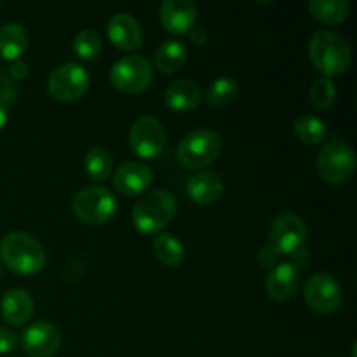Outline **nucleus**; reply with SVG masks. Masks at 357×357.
<instances>
[{
	"label": "nucleus",
	"mask_w": 357,
	"mask_h": 357,
	"mask_svg": "<svg viewBox=\"0 0 357 357\" xmlns=\"http://www.w3.org/2000/svg\"><path fill=\"white\" fill-rule=\"evenodd\" d=\"M0 7H2V2H0Z\"/></svg>",
	"instance_id": "nucleus-36"
},
{
	"label": "nucleus",
	"mask_w": 357,
	"mask_h": 357,
	"mask_svg": "<svg viewBox=\"0 0 357 357\" xmlns=\"http://www.w3.org/2000/svg\"><path fill=\"white\" fill-rule=\"evenodd\" d=\"M101 47H103V38L93 28H84L73 37V52L80 59H86V61L96 59L100 56Z\"/></svg>",
	"instance_id": "nucleus-27"
},
{
	"label": "nucleus",
	"mask_w": 357,
	"mask_h": 357,
	"mask_svg": "<svg viewBox=\"0 0 357 357\" xmlns=\"http://www.w3.org/2000/svg\"><path fill=\"white\" fill-rule=\"evenodd\" d=\"M316 164L324 181L331 185H344L356 173V153L345 142L331 139L319 150Z\"/></svg>",
	"instance_id": "nucleus-5"
},
{
	"label": "nucleus",
	"mask_w": 357,
	"mask_h": 357,
	"mask_svg": "<svg viewBox=\"0 0 357 357\" xmlns=\"http://www.w3.org/2000/svg\"><path fill=\"white\" fill-rule=\"evenodd\" d=\"M190 37H192V42H195V44H206V40H208V33H206L202 28H192L190 31Z\"/></svg>",
	"instance_id": "nucleus-34"
},
{
	"label": "nucleus",
	"mask_w": 357,
	"mask_h": 357,
	"mask_svg": "<svg viewBox=\"0 0 357 357\" xmlns=\"http://www.w3.org/2000/svg\"><path fill=\"white\" fill-rule=\"evenodd\" d=\"M237 94H239V86H237L236 79L218 77L209 84L208 91H206V101L213 107H227V105L234 103Z\"/></svg>",
	"instance_id": "nucleus-25"
},
{
	"label": "nucleus",
	"mask_w": 357,
	"mask_h": 357,
	"mask_svg": "<svg viewBox=\"0 0 357 357\" xmlns=\"http://www.w3.org/2000/svg\"><path fill=\"white\" fill-rule=\"evenodd\" d=\"M310 14L324 24H340L347 20L349 6L347 0H310Z\"/></svg>",
	"instance_id": "nucleus-22"
},
{
	"label": "nucleus",
	"mask_w": 357,
	"mask_h": 357,
	"mask_svg": "<svg viewBox=\"0 0 357 357\" xmlns=\"http://www.w3.org/2000/svg\"><path fill=\"white\" fill-rule=\"evenodd\" d=\"M153 173L149 166L136 160L124 162L114 174V187L122 195L143 194L152 185Z\"/></svg>",
	"instance_id": "nucleus-15"
},
{
	"label": "nucleus",
	"mask_w": 357,
	"mask_h": 357,
	"mask_svg": "<svg viewBox=\"0 0 357 357\" xmlns=\"http://www.w3.org/2000/svg\"><path fill=\"white\" fill-rule=\"evenodd\" d=\"M107 33L112 44L122 51H135L143 42L142 24L128 13H117L108 20Z\"/></svg>",
	"instance_id": "nucleus-14"
},
{
	"label": "nucleus",
	"mask_w": 357,
	"mask_h": 357,
	"mask_svg": "<svg viewBox=\"0 0 357 357\" xmlns=\"http://www.w3.org/2000/svg\"><path fill=\"white\" fill-rule=\"evenodd\" d=\"M188 49L187 45L181 40H169L162 42V44L157 47L155 51V66L159 72L162 73H174L176 70H180L183 66V63L187 61Z\"/></svg>",
	"instance_id": "nucleus-21"
},
{
	"label": "nucleus",
	"mask_w": 357,
	"mask_h": 357,
	"mask_svg": "<svg viewBox=\"0 0 357 357\" xmlns=\"http://www.w3.org/2000/svg\"><path fill=\"white\" fill-rule=\"evenodd\" d=\"M223 181L222 178L211 171H199L192 174L187 181V195L201 206L215 204L223 195Z\"/></svg>",
	"instance_id": "nucleus-17"
},
{
	"label": "nucleus",
	"mask_w": 357,
	"mask_h": 357,
	"mask_svg": "<svg viewBox=\"0 0 357 357\" xmlns=\"http://www.w3.org/2000/svg\"><path fill=\"white\" fill-rule=\"evenodd\" d=\"M153 70L145 56H124L110 68V82L124 94H138L152 84Z\"/></svg>",
	"instance_id": "nucleus-7"
},
{
	"label": "nucleus",
	"mask_w": 357,
	"mask_h": 357,
	"mask_svg": "<svg viewBox=\"0 0 357 357\" xmlns=\"http://www.w3.org/2000/svg\"><path fill=\"white\" fill-rule=\"evenodd\" d=\"M300 286V271L289 261H281L275 265L267 275L265 288L268 296L275 302H284L289 300L296 293Z\"/></svg>",
	"instance_id": "nucleus-16"
},
{
	"label": "nucleus",
	"mask_w": 357,
	"mask_h": 357,
	"mask_svg": "<svg viewBox=\"0 0 357 357\" xmlns=\"http://www.w3.org/2000/svg\"><path fill=\"white\" fill-rule=\"evenodd\" d=\"M159 20L169 33H190L197 20V6L192 0H166L159 9Z\"/></svg>",
	"instance_id": "nucleus-13"
},
{
	"label": "nucleus",
	"mask_w": 357,
	"mask_h": 357,
	"mask_svg": "<svg viewBox=\"0 0 357 357\" xmlns=\"http://www.w3.org/2000/svg\"><path fill=\"white\" fill-rule=\"evenodd\" d=\"M131 150L142 159H155L162 153L166 145V131L159 119L152 115H143L136 119L129 131Z\"/></svg>",
	"instance_id": "nucleus-10"
},
{
	"label": "nucleus",
	"mask_w": 357,
	"mask_h": 357,
	"mask_svg": "<svg viewBox=\"0 0 357 357\" xmlns=\"http://www.w3.org/2000/svg\"><path fill=\"white\" fill-rule=\"evenodd\" d=\"M28 47L26 28L20 23H7L0 28V56L7 61H17Z\"/></svg>",
	"instance_id": "nucleus-20"
},
{
	"label": "nucleus",
	"mask_w": 357,
	"mask_h": 357,
	"mask_svg": "<svg viewBox=\"0 0 357 357\" xmlns=\"http://www.w3.org/2000/svg\"><path fill=\"white\" fill-rule=\"evenodd\" d=\"M0 260L16 274L33 275L45 267V251L30 234L10 232L0 241Z\"/></svg>",
	"instance_id": "nucleus-2"
},
{
	"label": "nucleus",
	"mask_w": 357,
	"mask_h": 357,
	"mask_svg": "<svg viewBox=\"0 0 357 357\" xmlns=\"http://www.w3.org/2000/svg\"><path fill=\"white\" fill-rule=\"evenodd\" d=\"M303 298L307 305L319 314L337 312L344 302V291L337 279L326 272L312 274L303 284Z\"/></svg>",
	"instance_id": "nucleus-9"
},
{
	"label": "nucleus",
	"mask_w": 357,
	"mask_h": 357,
	"mask_svg": "<svg viewBox=\"0 0 357 357\" xmlns=\"http://www.w3.org/2000/svg\"><path fill=\"white\" fill-rule=\"evenodd\" d=\"M279 258H281V253H279L272 244H267V246L261 248L257 255L258 265H260L261 268H271V271L275 267V265L281 264Z\"/></svg>",
	"instance_id": "nucleus-30"
},
{
	"label": "nucleus",
	"mask_w": 357,
	"mask_h": 357,
	"mask_svg": "<svg viewBox=\"0 0 357 357\" xmlns=\"http://www.w3.org/2000/svg\"><path fill=\"white\" fill-rule=\"evenodd\" d=\"M73 215L86 225H103L117 209V199L107 187L93 185L77 192L72 202Z\"/></svg>",
	"instance_id": "nucleus-6"
},
{
	"label": "nucleus",
	"mask_w": 357,
	"mask_h": 357,
	"mask_svg": "<svg viewBox=\"0 0 357 357\" xmlns=\"http://www.w3.org/2000/svg\"><path fill=\"white\" fill-rule=\"evenodd\" d=\"M291 257H293V260L289 261V264L295 265V267L298 268V271H300V267H302V268L309 267V264H310V253L305 250V246L300 248L298 251H295V253H293Z\"/></svg>",
	"instance_id": "nucleus-32"
},
{
	"label": "nucleus",
	"mask_w": 357,
	"mask_h": 357,
	"mask_svg": "<svg viewBox=\"0 0 357 357\" xmlns=\"http://www.w3.org/2000/svg\"><path fill=\"white\" fill-rule=\"evenodd\" d=\"M222 152V136L213 129H194L183 136L176 149V159L187 169H202L218 159Z\"/></svg>",
	"instance_id": "nucleus-4"
},
{
	"label": "nucleus",
	"mask_w": 357,
	"mask_h": 357,
	"mask_svg": "<svg viewBox=\"0 0 357 357\" xmlns=\"http://www.w3.org/2000/svg\"><path fill=\"white\" fill-rule=\"evenodd\" d=\"M9 75H10V79H14V80L26 79L28 65L26 63L20 61V59H17V61H13V66H10V70H9Z\"/></svg>",
	"instance_id": "nucleus-33"
},
{
	"label": "nucleus",
	"mask_w": 357,
	"mask_h": 357,
	"mask_svg": "<svg viewBox=\"0 0 357 357\" xmlns=\"http://www.w3.org/2000/svg\"><path fill=\"white\" fill-rule=\"evenodd\" d=\"M91 75L79 63H63L56 66L47 79V91L54 100L72 103L87 93Z\"/></svg>",
	"instance_id": "nucleus-8"
},
{
	"label": "nucleus",
	"mask_w": 357,
	"mask_h": 357,
	"mask_svg": "<svg viewBox=\"0 0 357 357\" xmlns=\"http://www.w3.org/2000/svg\"><path fill=\"white\" fill-rule=\"evenodd\" d=\"M164 101L167 107L176 112H190L201 105L202 91L194 80H174L167 86L166 93H164Z\"/></svg>",
	"instance_id": "nucleus-19"
},
{
	"label": "nucleus",
	"mask_w": 357,
	"mask_h": 357,
	"mask_svg": "<svg viewBox=\"0 0 357 357\" xmlns=\"http://www.w3.org/2000/svg\"><path fill=\"white\" fill-rule=\"evenodd\" d=\"M153 253L157 260L167 267H178L185 258V248L180 239L167 232H159L153 239Z\"/></svg>",
	"instance_id": "nucleus-23"
},
{
	"label": "nucleus",
	"mask_w": 357,
	"mask_h": 357,
	"mask_svg": "<svg viewBox=\"0 0 357 357\" xmlns=\"http://www.w3.org/2000/svg\"><path fill=\"white\" fill-rule=\"evenodd\" d=\"M293 128H295L296 138L300 142L307 143V145H317V143H323L328 138L326 124L316 115H300Z\"/></svg>",
	"instance_id": "nucleus-24"
},
{
	"label": "nucleus",
	"mask_w": 357,
	"mask_h": 357,
	"mask_svg": "<svg viewBox=\"0 0 357 357\" xmlns=\"http://www.w3.org/2000/svg\"><path fill=\"white\" fill-rule=\"evenodd\" d=\"M309 56L312 65L326 79L342 75L352 65V49L340 33L317 30L309 40Z\"/></svg>",
	"instance_id": "nucleus-1"
},
{
	"label": "nucleus",
	"mask_w": 357,
	"mask_h": 357,
	"mask_svg": "<svg viewBox=\"0 0 357 357\" xmlns=\"http://www.w3.org/2000/svg\"><path fill=\"white\" fill-rule=\"evenodd\" d=\"M271 241L272 246L281 255H293L305 246V222L295 213H281L271 223Z\"/></svg>",
	"instance_id": "nucleus-11"
},
{
	"label": "nucleus",
	"mask_w": 357,
	"mask_h": 357,
	"mask_svg": "<svg viewBox=\"0 0 357 357\" xmlns=\"http://www.w3.org/2000/svg\"><path fill=\"white\" fill-rule=\"evenodd\" d=\"M7 124V110L2 103H0V131L3 129V126Z\"/></svg>",
	"instance_id": "nucleus-35"
},
{
	"label": "nucleus",
	"mask_w": 357,
	"mask_h": 357,
	"mask_svg": "<svg viewBox=\"0 0 357 357\" xmlns=\"http://www.w3.org/2000/svg\"><path fill=\"white\" fill-rule=\"evenodd\" d=\"M17 98V89L14 86L13 79L7 75L6 72H2L0 68V103L6 107V105H14Z\"/></svg>",
	"instance_id": "nucleus-29"
},
{
	"label": "nucleus",
	"mask_w": 357,
	"mask_h": 357,
	"mask_svg": "<svg viewBox=\"0 0 357 357\" xmlns=\"http://www.w3.org/2000/svg\"><path fill=\"white\" fill-rule=\"evenodd\" d=\"M176 208V197L169 190H152L136 201L132 223L142 234H159L174 218Z\"/></svg>",
	"instance_id": "nucleus-3"
},
{
	"label": "nucleus",
	"mask_w": 357,
	"mask_h": 357,
	"mask_svg": "<svg viewBox=\"0 0 357 357\" xmlns=\"http://www.w3.org/2000/svg\"><path fill=\"white\" fill-rule=\"evenodd\" d=\"M310 105L317 110H328L337 101V86L331 79L321 77V79L314 80L312 87H310Z\"/></svg>",
	"instance_id": "nucleus-28"
},
{
	"label": "nucleus",
	"mask_w": 357,
	"mask_h": 357,
	"mask_svg": "<svg viewBox=\"0 0 357 357\" xmlns=\"http://www.w3.org/2000/svg\"><path fill=\"white\" fill-rule=\"evenodd\" d=\"M17 335L7 328H0V354L13 352L17 347Z\"/></svg>",
	"instance_id": "nucleus-31"
},
{
	"label": "nucleus",
	"mask_w": 357,
	"mask_h": 357,
	"mask_svg": "<svg viewBox=\"0 0 357 357\" xmlns=\"http://www.w3.org/2000/svg\"><path fill=\"white\" fill-rule=\"evenodd\" d=\"M84 166H86L89 178H93L94 181H103L110 176L112 167H114V159H112L110 152L107 149H103V146H93L86 153Z\"/></svg>",
	"instance_id": "nucleus-26"
},
{
	"label": "nucleus",
	"mask_w": 357,
	"mask_h": 357,
	"mask_svg": "<svg viewBox=\"0 0 357 357\" xmlns=\"http://www.w3.org/2000/svg\"><path fill=\"white\" fill-rule=\"evenodd\" d=\"M21 345L30 357H52L61 345V335L54 324L37 321L23 331Z\"/></svg>",
	"instance_id": "nucleus-12"
},
{
	"label": "nucleus",
	"mask_w": 357,
	"mask_h": 357,
	"mask_svg": "<svg viewBox=\"0 0 357 357\" xmlns=\"http://www.w3.org/2000/svg\"><path fill=\"white\" fill-rule=\"evenodd\" d=\"M0 312L3 321L10 326H23L33 314V298L24 289L14 288L3 295L0 302Z\"/></svg>",
	"instance_id": "nucleus-18"
}]
</instances>
